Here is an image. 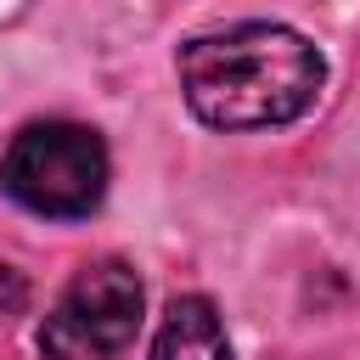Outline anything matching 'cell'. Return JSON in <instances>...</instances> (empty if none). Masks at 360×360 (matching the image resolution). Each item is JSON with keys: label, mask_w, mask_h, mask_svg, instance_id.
<instances>
[{"label": "cell", "mask_w": 360, "mask_h": 360, "mask_svg": "<svg viewBox=\"0 0 360 360\" xmlns=\"http://www.w3.org/2000/svg\"><path fill=\"white\" fill-rule=\"evenodd\" d=\"M186 107L214 129H270L292 124L326 79L321 51L287 22H231L180 45Z\"/></svg>", "instance_id": "cell-1"}, {"label": "cell", "mask_w": 360, "mask_h": 360, "mask_svg": "<svg viewBox=\"0 0 360 360\" xmlns=\"http://www.w3.org/2000/svg\"><path fill=\"white\" fill-rule=\"evenodd\" d=\"M0 191L45 219H84L107 197V146L90 124H22L0 152Z\"/></svg>", "instance_id": "cell-2"}, {"label": "cell", "mask_w": 360, "mask_h": 360, "mask_svg": "<svg viewBox=\"0 0 360 360\" xmlns=\"http://www.w3.org/2000/svg\"><path fill=\"white\" fill-rule=\"evenodd\" d=\"M141 304H146L141 276L124 259H96L51 304V315L39 326V349L51 360H112L135 343Z\"/></svg>", "instance_id": "cell-3"}, {"label": "cell", "mask_w": 360, "mask_h": 360, "mask_svg": "<svg viewBox=\"0 0 360 360\" xmlns=\"http://www.w3.org/2000/svg\"><path fill=\"white\" fill-rule=\"evenodd\" d=\"M152 360H231V343H225V326H219V309L197 292L174 298L158 338H152Z\"/></svg>", "instance_id": "cell-4"}, {"label": "cell", "mask_w": 360, "mask_h": 360, "mask_svg": "<svg viewBox=\"0 0 360 360\" xmlns=\"http://www.w3.org/2000/svg\"><path fill=\"white\" fill-rule=\"evenodd\" d=\"M22 304H28V281H22V270H11L0 259V321H11Z\"/></svg>", "instance_id": "cell-5"}]
</instances>
